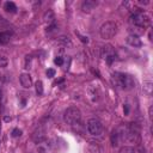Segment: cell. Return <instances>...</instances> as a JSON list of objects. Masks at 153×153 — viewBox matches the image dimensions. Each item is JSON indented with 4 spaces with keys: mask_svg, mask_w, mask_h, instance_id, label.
<instances>
[{
    "mask_svg": "<svg viewBox=\"0 0 153 153\" xmlns=\"http://www.w3.org/2000/svg\"><path fill=\"white\" fill-rule=\"evenodd\" d=\"M86 153H102V148L96 142H90L86 147Z\"/></svg>",
    "mask_w": 153,
    "mask_h": 153,
    "instance_id": "cell-11",
    "label": "cell"
},
{
    "mask_svg": "<svg viewBox=\"0 0 153 153\" xmlns=\"http://www.w3.org/2000/svg\"><path fill=\"white\" fill-rule=\"evenodd\" d=\"M56 29H57V25H56L55 23H53V24H49V25H48V28H47V31L50 34V32H54V31H56Z\"/></svg>",
    "mask_w": 153,
    "mask_h": 153,
    "instance_id": "cell-21",
    "label": "cell"
},
{
    "mask_svg": "<svg viewBox=\"0 0 153 153\" xmlns=\"http://www.w3.org/2000/svg\"><path fill=\"white\" fill-rule=\"evenodd\" d=\"M57 42L62 44L63 47H72V41L69 37H66V36H61V37L57 38Z\"/></svg>",
    "mask_w": 153,
    "mask_h": 153,
    "instance_id": "cell-14",
    "label": "cell"
},
{
    "mask_svg": "<svg viewBox=\"0 0 153 153\" xmlns=\"http://www.w3.org/2000/svg\"><path fill=\"white\" fill-rule=\"evenodd\" d=\"M4 10L6 12H10V13H16L17 12V6L13 1H6L4 4Z\"/></svg>",
    "mask_w": 153,
    "mask_h": 153,
    "instance_id": "cell-13",
    "label": "cell"
},
{
    "mask_svg": "<svg viewBox=\"0 0 153 153\" xmlns=\"http://www.w3.org/2000/svg\"><path fill=\"white\" fill-rule=\"evenodd\" d=\"M4 120H5L6 122H9V121H11V117H7V116H6V117H5Z\"/></svg>",
    "mask_w": 153,
    "mask_h": 153,
    "instance_id": "cell-27",
    "label": "cell"
},
{
    "mask_svg": "<svg viewBox=\"0 0 153 153\" xmlns=\"http://www.w3.org/2000/svg\"><path fill=\"white\" fill-rule=\"evenodd\" d=\"M43 19H44V22H46V23H48V25H49V24H53V23H55L54 12H53L52 10H48V11L44 13V16H43Z\"/></svg>",
    "mask_w": 153,
    "mask_h": 153,
    "instance_id": "cell-12",
    "label": "cell"
},
{
    "mask_svg": "<svg viewBox=\"0 0 153 153\" xmlns=\"http://www.w3.org/2000/svg\"><path fill=\"white\" fill-rule=\"evenodd\" d=\"M96 6H97V1H94V0H85L82 4V10L83 12L90 13Z\"/></svg>",
    "mask_w": 153,
    "mask_h": 153,
    "instance_id": "cell-10",
    "label": "cell"
},
{
    "mask_svg": "<svg viewBox=\"0 0 153 153\" xmlns=\"http://www.w3.org/2000/svg\"><path fill=\"white\" fill-rule=\"evenodd\" d=\"M116 34H117V24L111 20L105 22L99 29V35L103 40H110L115 37Z\"/></svg>",
    "mask_w": 153,
    "mask_h": 153,
    "instance_id": "cell-4",
    "label": "cell"
},
{
    "mask_svg": "<svg viewBox=\"0 0 153 153\" xmlns=\"http://www.w3.org/2000/svg\"><path fill=\"white\" fill-rule=\"evenodd\" d=\"M54 62H55V65H57V66H62V65H63V59L61 56H57V57H55Z\"/></svg>",
    "mask_w": 153,
    "mask_h": 153,
    "instance_id": "cell-22",
    "label": "cell"
},
{
    "mask_svg": "<svg viewBox=\"0 0 153 153\" xmlns=\"http://www.w3.org/2000/svg\"><path fill=\"white\" fill-rule=\"evenodd\" d=\"M119 153H135V150L132 146H123V147H121Z\"/></svg>",
    "mask_w": 153,
    "mask_h": 153,
    "instance_id": "cell-17",
    "label": "cell"
},
{
    "mask_svg": "<svg viewBox=\"0 0 153 153\" xmlns=\"http://www.w3.org/2000/svg\"><path fill=\"white\" fill-rule=\"evenodd\" d=\"M87 132L93 136H100L103 133V125L97 119H90L87 121Z\"/></svg>",
    "mask_w": 153,
    "mask_h": 153,
    "instance_id": "cell-5",
    "label": "cell"
},
{
    "mask_svg": "<svg viewBox=\"0 0 153 153\" xmlns=\"http://www.w3.org/2000/svg\"><path fill=\"white\" fill-rule=\"evenodd\" d=\"M151 87H152V83L151 82H146L144 84V90L146 91L147 94H151Z\"/></svg>",
    "mask_w": 153,
    "mask_h": 153,
    "instance_id": "cell-18",
    "label": "cell"
},
{
    "mask_svg": "<svg viewBox=\"0 0 153 153\" xmlns=\"http://www.w3.org/2000/svg\"><path fill=\"white\" fill-rule=\"evenodd\" d=\"M7 23H6V20L1 17V16H0V26H4V25H6Z\"/></svg>",
    "mask_w": 153,
    "mask_h": 153,
    "instance_id": "cell-25",
    "label": "cell"
},
{
    "mask_svg": "<svg viewBox=\"0 0 153 153\" xmlns=\"http://www.w3.org/2000/svg\"><path fill=\"white\" fill-rule=\"evenodd\" d=\"M7 63H9V60H7V57L5 56H0V67L4 68L7 66Z\"/></svg>",
    "mask_w": 153,
    "mask_h": 153,
    "instance_id": "cell-19",
    "label": "cell"
},
{
    "mask_svg": "<svg viewBox=\"0 0 153 153\" xmlns=\"http://www.w3.org/2000/svg\"><path fill=\"white\" fill-rule=\"evenodd\" d=\"M113 83L115 86L120 87V89L122 90H132L135 87V80L132 75L129 74H126V73H120V72H117V73H115L113 75Z\"/></svg>",
    "mask_w": 153,
    "mask_h": 153,
    "instance_id": "cell-1",
    "label": "cell"
},
{
    "mask_svg": "<svg viewBox=\"0 0 153 153\" xmlns=\"http://www.w3.org/2000/svg\"><path fill=\"white\" fill-rule=\"evenodd\" d=\"M34 141L36 142V144H40V142H42L43 140L46 139V135H44V132H40V133H35L34 134Z\"/></svg>",
    "mask_w": 153,
    "mask_h": 153,
    "instance_id": "cell-15",
    "label": "cell"
},
{
    "mask_svg": "<svg viewBox=\"0 0 153 153\" xmlns=\"http://www.w3.org/2000/svg\"><path fill=\"white\" fill-rule=\"evenodd\" d=\"M35 87H36V93H37L38 96H42L43 94V83L41 82V80H38V82L36 83Z\"/></svg>",
    "mask_w": 153,
    "mask_h": 153,
    "instance_id": "cell-16",
    "label": "cell"
},
{
    "mask_svg": "<svg viewBox=\"0 0 153 153\" xmlns=\"http://www.w3.org/2000/svg\"><path fill=\"white\" fill-rule=\"evenodd\" d=\"M129 23L140 29H146L151 25V18L144 12H135L129 17Z\"/></svg>",
    "mask_w": 153,
    "mask_h": 153,
    "instance_id": "cell-3",
    "label": "cell"
},
{
    "mask_svg": "<svg viewBox=\"0 0 153 153\" xmlns=\"http://www.w3.org/2000/svg\"><path fill=\"white\" fill-rule=\"evenodd\" d=\"M19 82L24 89H30V87H32V79L29 73H22L19 75Z\"/></svg>",
    "mask_w": 153,
    "mask_h": 153,
    "instance_id": "cell-7",
    "label": "cell"
},
{
    "mask_svg": "<svg viewBox=\"0 0 153 153\" xmlns=\"http://www.w3.org/2000/svg\"><path fill=\"white\" fill-rule=\"evenodd\" d=\"M11 135H12V137H18V136H20V135H22V130H20V129H18V128H14V129L12 130Z\"/></svg>",
    "mask_w": 153,
    "mask_h": 153,
    "instance_id": "cell-20",
    "label": "cell"
},
{
    "mask_svg": "<svg viewBox=\"0 0 153 153\" xmlns=\"http://www.w3.org/2000/svg\"><path fill=\"white\" fill-rule=\"evenodd\" d=\"M125 113H126V115L129 113V108H128V105H126V106H125Z\"/></svg>",
    "mask_w": 153,
    "mask_h": 153,
    "instance_id": "cell-26",
    "label": "cell"
},
{
    "mask_svg": "<svg viewBox=\"0 0 153 153\" xmlns=\"http://www.w3.org/2000/svg\"><path fill=\"white\" fill-rule=\"evenodd\" d=\"M54 75H55V69L49 68V69L47 71V77H48V78H53Z\"/></svg>",
    "mask_w": 153,
    "mask_h": 153,
    "instance_id": "cell-23",
    "label": "cell"
},
{
    "mask_svg": "<svg viewBox=\"0 0 153 153\" xmlns=\"http://www.w3.org/2000/svg\"><path fill=\"white\" fill-rule=\"evenodd\" d=\"M102 57L106 61L108 65H111L116 60V53L111 46H104L102 48Z\"/></svg>",
    "mask_w": 153,
    "mask_h": 153,
    "instance_id": "cell-6",
    "label": "cell"
},
{
    "mask_svg": "<svg viewBox=\"0 0 153 153\" xmlns=\"http://www.w3.org/2000/svg\"><path fill=\"white\" fill-rule=\"evenodd\" d=\"M13 37V31L12 30H4V31H0V44L5 46L7 44L11 38Z\"/></svg>",
    "mask_w": 153,
    "mask_h": 153,
    "instance_id": "cell-8",
    "label": "cell"
},
{
    "mask_svg": "<svg viewBox=\"0 0 153 153\" xmlns=\"http://www.w3.org/2000/svg\"><path fill=\"white\" fill-rule=\"evenodd\" d=\"M0 98H1V91H0Z\"/></svg>",
    "mask_w": 153,
    "mask_h": 153,
    "instance_id": "cell-29",
    "label": "cell"
},
{
    "mask_svg": "<svg viewBox=\"0 0 153 153\" xmlns=\"http://www.w3.org/2000/svg\"><path fill=\"white\" fill-rule=\"evenodd\" d=\"M37 153H44V150H43V148H40V151H38Z\"/></svg>",
    "mask_w": 153,
    "mask_h": 153,
    "instance_id": "cell-28",
    "label": "cell"
},
{
    "mask_svg": "<svg viewBox=\"0 0 153 153\" xmlns=\"http://www.w3.org/2000/svg\"><path fill=\"white\" fill-rule=\"evenodd\" d=\"M78 36H79L80 40H82L84 43H89V38H87V37H85V36H82L80 34H78Z\"/></svg>",
    "mask_w": 153,
    "mask_h": 153,
    "instance_id": "cell-24",
    "label": "cell"
},
{
    "mask_svg": "<svg viewBox=\"0 0 153 153\" xmlns=\"http://www.w3.org/2000/svg\"><path fill=\"white\" fill-rule=\"evenodd\" d=\"M126 41L130 47H134V48H140L142 46V42L137 35H129Z\"/></svg>",
    "mask_w": 153,
    "mask_h": 153,
    "instance_id": "cell-9",
    "label": "cell"
},
{
    "mask_svg": "<svg viewBox=\"0 0 153 153\" xmlns=\"http://www.w3.org/2000/svg\"><path fill=\"white\" fill-rule=\"evenodd\" d=\"M63 120L69 126H79L80 122H82V113L78 108L71 106L65 111Z\"/></svg>",
    "mask_w": 153,
    "mask_h": 153,
    "instance_id": "cell-2",
    "label": "cell"
}]
</instances>
